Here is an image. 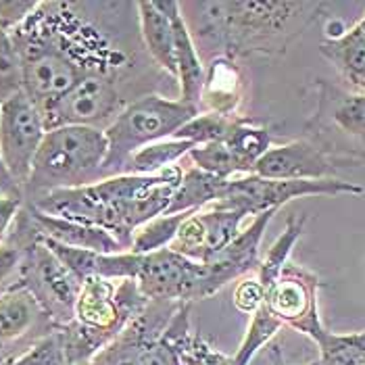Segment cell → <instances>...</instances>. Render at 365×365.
<instances>
[{
	"label": "cell",
	"instance_id": "cell-1",
	"mask_svg": "<svg viewBox=\"0 0 365 365\" xmlns=\"http://www.w3.org/2000/svg\"><path fill=\"white\" fill-rule=\"evenodd\" d=\"M11 36L21 56L24 92L40 111L86 76H119L128 65L125 53L115 48L73 2H40Z\"/></svg>",
	"mask_w": 365,
	"mask_h": 365
},
{
	"label": "cell",
	"instance_id": "cell-2",
	"mask_svg": "<svg viewBox=\"0 0 365 365\" xmlns=\"http://www.w3.org/2000/svg\"><path fill=\"white\" fill-rule=\"evenodd\" d=\"M184 178L180 165L157 175L119 173L98 182L63 188L29 202L36 211L78 224L103 227L125 249H132L136 230L168 211Z\"/></svg>",
	"mask_w": 365,
	"mask_h": 365
},
{
	"label": "cell",
	"instance_id": "cell-3",
	"mask_svg": "<svg viewBox=\"0 0 365 365\" xmlns=\"http://www.w3.org/2000/svg\"><path fill=\"white\" fill-rule=\"evenodd\" d=\"M322 2H188L184 21L198 53L202 46L215 56H249L282 53L322 13Z\"/></svg>",
	"mask_w": 365,
	"mask_h": 365
},
{
	"label": "cell",
	"instance_id": "cell-4",
	"mask_svg": "<svg viewBox=\"0 0 365 365\" xmlns=\"http://www.w3.org/2000/svg\"><path fill=\"white\" fill-rule=\"evenodd\" d=\"M136 280L86 278L76 301L73 322L56 332L65 342L67 364L82 365L103 351L148 307Z\"/></svg>",
	"mask_w": 365,
	"mask_h": 365
},
{
	"label": "cell",
	"instance_id": "cell-5",
	"mask_svg": "<svg viewBox=\"0 0 365 365\" xmlns=\"http://www.w3.org/2000/svg\"><path fill=\"white\" fill-rule=\"evenodd\" d=\"M107 138L103 130L63 125L46 132L34 159L24 197L36 200L63 188H78L103 180Z\"/></svg>",
	"mask_w": 365,
	"mask_h": 365
},
{
	"label": "cell",
	"instance_id": "cell-6",
	"mask_svg": "<svg viewBox=\"0 0 365 365\" xmlns=\"http://www.w3.org/2000/svg\"><path fill=\"white\" fill-rule=\"evenodd\" d=\"M198 109L178 101H169L159 94H146L128 103L125 109L105 130L107 159L103 165V178L119 175L125 171L128 161L150 144L173 138Z\"/></svg>",
	"mask_w": 365,
	"mask_h": 365
},
{
	"label": "cell",
	"instance_id": "cell-7",
	"mask_svg": "<svg viewBox=\"0 0 365 365\" xmlns=\"http://www.w3.org/2000/svg\"><path fill=\"white\" fill-rule=\"evenodd\" d=\"M338 195H365L364 186L338 178L328 180H267L257 173L238 175L227 182L224 197L213 209L236 211L245 217L278 211L282 205L303 197H338Z\"/></svg>",
	"mask_w": 365,
	"mask_h": 365
},
{
	"label": "cell",
	"instance_id": "cell-8",
	"mask_svg": "<svg viewBox=\"0 0 365 365\" xmlns=\"http://www.w3.org/2000/svg\"><path fill=\"white\" fill-rule=\"evenodd\" d=\"M17 278L38 299L53 330H61L73 322V309L82 280L56 257L42 234L24 245V257Z\"/></svg>",
	"mask_w": 365,
	"mask_h": 365
},
{
	"label": "cell",
	"instance_id": "cell-9",
	"mask_svg": "<svg viewBox=\"0 0 365 365\" xmlns=\"http://www.w3.org/2000/svg\"><path fill=\"white\" fill-rule=\"evenodd\" d=\"M117 80L119 76L115 73H90L82 78L69 92L42 109L46 130L84 125L105 132L128 105Z\"/></svg>",
	"mask_w": 365,
	"mask_h": 365
},
{
	"label": "cell",
	"instance_id": "cell-10",
	"mask_svg": "<svg viewBox=\"0 0 365 365\" xmlns=\"http://www.w3.org/2000/svg\"><path fill=\"white\" fill-rule=\"evenodd\" d=\"M46 132L44 115L26 92L13 96L0 107V157L24 192Z\"/></svg>",
	"mask_w": 365,
	"mask_h": 365
},
{
	"label": "cell",
	"instance_id": "cell-11",
	"mask_svg": "<svg viewBox=\"0 0 365 365\" xmlns=\"http://www.w3.org/2000/svg\"><path fill=\"white\" fill-rule=\"evenodd\" d=\"M319 286L322 280L313 272L288 263L282 269L280 278L265 290L263 305L280 319L282 326H290L292 330L315 340L326 330L317 309Z\"/></svg>",
	"mask_w": 365,
	"mask_h": 365
},
{
	"label": "cell",
	"instance_id": "cell-12",
	"mask_svg": "<svg viewBox=\"0 0 365 365\" xmlns=\"http://www.w3.org/2000/svg\"><path fill=\"white\" fill-rule=\"evenodd\" d=\"M202 278V263L186 259L184 255L163 249L142 255L136 282L148 301L184 303L198 301V286Z\"/></svg>",
	"mask_w": 365,
	"mask_h": 365
},
{
	"label": "cell",
	"instance_id": "cell-13",
	"mask_svg": "<svg viewBox=\"0 0 365 365\" xmlns=\"http://www.w3.org/2000/svg\"><path fill=\"white\" fill-rule=\"evenodd\" d=\"M278 211H265L253 217V224L240 234L217 255L202 263V278L198 286V301L213 297L225 284L238 280L247 274H255L259 267V247L269 222Z\"/></svg>",
	"mask_w": 365,
	"mask_h": 365
},
{
	"label": "cell",
	"instance_id": "cell-14",
	"mask_svg": "<svg viewBox=\"0 0 365 365\" xmlns=\"http://www.w3.org/2000/svg\"><path fill=\"white\" fill-rule=\"evenodd\" d=\"M346 161L309 140H297L269 148L255 165V173L267 180H328Z\"/></svg>",
	"mask_w": 365,
	"mask_h": 365
},
{
	"label": "cell",
	"instance_id": "cell-15",
	"mask_svg": "<svg viewBox=\"0 0 365 365\" xmlns=\"http://www.w3.org/2000/svg\"><path fill=\"white\" fill-rule=\"evenodd\" d=\"M245 96V78L230 56H215L207 63L205 84L198 98V113L238 117Z\"/></svg>",
	"mask_w": 365,
	"mask_h": 365
},
{
	"label": "cell",
	"instance_id": "cell-16",
	"mask_svg": "<svg viewBox=\"0 0 365 365\" xmlns=\"http://www.w3.org/2000/svg\"><path fill=\"white\" fill-rule=\"evenodd\" d=\"M40 326H51L38 299L21 282L0 290V349L19 342Z\"/></svg>",
	"mask_w": 365,
	"mask_h": 365
},
{
	"label": "cell",
	"instance_id": "cell-17",
	"mask_svg": "<svg viewBox=\"0 0 365 365\" xmlns=\"http://www.w3.org/2000/svg\"><path fill=\"white\" fill-rule=\"evenodd\" d=\"M28 211L36 227H38V232L44 238L55 240V242L63 245V247H71V249H82V251H92V253L103 255L125 253V249L103 227L69 222V220L55 217V215H46L42 211H36L34 207H28Z\"/></svg>",
	"mask_w": 365,
	"mask_h": 365
},
{
	"label": "cell",
	"instance_id": "cell-18",
	"mask_svg": "<svg viewBox=\"0 0 365 365\" xmlns=\"http://www.w3.org/2000/svg\"><path fill=\"white\" fill-rule=\"evenodd\" d=\"M140 38L150 58L171 78H175V29L171 17V0L138 2Z\"/></svg>",
	"mask_w": 365,
	"mask_h": 365
},
{
	"label": "cell",
	"instance_id": "cell-19",
	"mask_svg": "<svg viewBox=\"0 0 365 365\" xmlns=\"http://www.w3.org/2000/svg\"><path fill=\"white\" fill-rule=\"evenodd\" d=\"M171 17L175 29V80L180 86V101L198 109L207 65L202 63V56L192 40L188 24L184 21L180 2L171 0Z\"/></svg>",
	"mask_w": 365,
	"mask_h": 365
},
{
	"label": "cell",
	"instance_id": "cell-20",
	"mask_svg": "<svg viewBox=\"0 0 365 365\" xmlns=\"http://www.w3.org/2000/svg\"><path fill=\"white\" fill-rule=\"evenodd\" d=\"M319 53L334 65L346 84L357 90V94H365V13L353 28L344 29L338 38L324 40Z\"/></svg>",
	"mask_w": 365,
	"mask_h": 365
},
{
	"label": "cell",
	"instance_id": "cell-21",
	"mask_svg": "<svg viewBox=\"0 0 365 365\" xmlns=\"http://www.w3.org/2000/svg\"><path fill=\"white\" fill-rule=\"evenodd\" d=\"M188 309L190 305H178L163 332V336L173 344L182 365H234V359L225 357L224 353L211 346L200 334L190 330Z\"/></svg>",
	"mask_w": 365,
	"mask_h": 365
},
{
	"label": "cell",
	"instance_id": "cell-22",
	"mask_svg": "<svg viewBox=\"0 0 365 365\" xmlns=\"http://www.w3.org/2000/svg\"><path fill=\"white\" fill-rule=\"evenodd\" d=\"M227 182L224 178L205 173L197 168H190L184 171V178L173 192L168 211L163 215H175V213H186V211H200L205 205H215L224 197Z\"/></svg>",
	"mask_w": 365,
	"mask_h": 365
},
{
	"label": "cell",
	"instance_id": "cell-23",
	"mask_svg": "<svg viewBox=\"0 0 365 365\" xmlns=\"http://www.w3.org/2000/svg\"><path fill=\"white\" fill-rule=\"evenodd\" d=\"M195 144L182 138H168L159 140L146 148L138 150L125 165L123 173L134 175H157L169 168H175L182 157H188Z\"/></svg>",
	"mask_w": 365,
	"mask_h": 365
},
{
	"label": "cell",
	"instance_id": "cell-24",
	"mask_svg": "<svg viewBox=\"0 0 365 365\" xmlns=\"http://www.w3.org/2000/svg\"><path fill=\"white\" fill-rule=\"evenodd\" d=\"M227 148L236 155V159L245 165L249 173H255L257 161L272 148V136L267 128L255 125L251 121L238 117L234 128L224 140Z\"/></svg>",
	"mask_w": 365,
	"mask_h": 365
},
{
	"label": "cell",
	"instance_id": "cell-25",
	"mask_svg": "<svg viewBox=\"0 0 365 365\" xmlns=\"http://www.w3.org/2000/svg\"><path fill=\"white\" fill-rule=\"evenodd\" d=\"M303 230H305V217H297V215L290 217L286 227H284V232L272 245L269 253L259 261V267H257L255 276L259 278L265 290L280 278L282 269L290 263L288 261L290 253H292L294 245L299 242V238L303 236Z\"/></svg>",
	"mask_w": 365,
	"mask_h": 365
},
{
	"label": "cell",
	"instance_id": "cell-26",
	"mask_svg": "<svg viewBox=\"0 0 365 365\" xmlns=\"http://www.w3.org/2000/svg\"><path fill=\"white\" fill-rule=\"evenodd\" d=\"M198 222L202 227V242H205V261H209L213 255H217L225 249L238 234L240 224L245 215L236 211H224V209H209V211H198Z\"/></svg>",
	"mask_w": 365,
	"mask_h": 365
},
{
	"label": "cell",
	"instance_id": "cell-27",
	"mask_svg": "<svg viewBox=\"0 0 365 365\" xmlns=\"http://www.w3.org/2000/svg\"><path fill=\"white\" fill-rule=\"evenodd\" d=\"M313 342L319 346L322 365H365V330L351 334L324 330Z\"/></svg>",
	"mask_w": 365,
	"mask_h": 365
},
{
	"label": "cell",
	"instance_id": "cell-28",
	"mask_svg": "<svg viewBox=\"0 0 365 365\" xmlns=\"http://www.w3.org/2000/svg\"><path fill=\"white\" fill-rule=\"evenodd\" d=\"M192 213H197V211H186V213H175V215H159V217L150 220L148 224H144L136 230L130 251L136 255H150L169 249V245L178 236L182 224Z\"/></svg>",
	"mask_w": 365,
	"mask_h": 365
},
{
	"label": "cell",
	"instance_id": "cell-29",
	"mask_svg": "<svg viewBox=\"0 0 365 365\" xmlns=\"http://www.w3.org/2000/svg\"><path fill=\"white\" fill-rule=\"evenodd\" d=\"M282 328V322L267 309L265 305H261L259 309L251 315V324L247 328V334L242 338L236 355L232 357L234 365H249L253 361V357L278 334Z\"/></svg>",
	"mask_w": 365,
	"mask_h": 365
},
{
	"label": "cell",
	"instance_id": "cell-30",
	"mask_svg": "<svg viewBox=\"0 0 365 365\" xmlns=\"http://www.w3.org/2000/svg\"><path fill=\"white\" fill-rule=\"evenodd\" d=\"M188 157L197 169L211 173V175H217V178H224V180L249 175V171L236 159V155L227 148L225 142H211V144L195 146Z\"/></svg>",
	"mask_w": 365,
	"mask_h": 365
},
{
	"label": "cell",
	"instance_id": "cell-31",
	"mask_svg": "<svg viewBox=\"0 0 365 365\" xmlns=\"http://www.w3.org/2000/svg\"><path fill=\"white\" fill-rule=\"evenodd\" d=\"M21 92H24L21 56L13 42V36L0 28V107Z\"/></svg>",
	"mask_w": 365,
	"mask_h": 365
},
{
	"label": "cell",
	"instance_id": "cell-32",
	"mask_svg": "<svg viewBox=\"0 0 365 365\" xmlns=\"http://www.w3.org/2000/svg\"><path fill=\"white\" fill-rule=\"evenodd\" d=\"M0 365H67V353L61 332H48L38 338L17 357H0Z\"/></svg>",
	"mask_w": 365,
	"mask_h": 365
},
{
	"label": "cell",
	"instance_id": "cell-33",
	"mask_svg": "<svg viewBox=\"0 0 365 365\" xmlns=\"http://www.w3.org/2000/svg\"><path fill=\"white\" fill-rule=\"evenodd\" d=\"M240 117V115H238ZM238 117H222V115H207L198 113L195 119H190L173 138L192 142L195 146L200 144H211V142H222L234 128Z\"/></svg>",
	"mask_w": 365,
	"mask_h": 365
},
{
	"label": "cell",
	"instance_id": "cell-34",
	"mask_svg": "<svg viewBox=\"0 0 365 365\" xmlns=\"http://www.w3.org/2000/svg\"><path fill=\"white\" fill-rule=\"evenodd\" d=\"M338 128L355 138H365V94L342 96L332 109Z\"/></svg>",
	"mask_w": 365,
	"mask_h": 365
},
{
	"label": "cell",
	"instance_id": "cell-35",
	"mask_svg": "<svg viewBox=\"0 0 365 365\" xmlns=\"http://www.w3.org/2000/svg\"><path fill=\"white\" fill-rule=\"evenodd\" d=\"M134 365H182V361H180L173 344L161 334V336L150 338L142 344L136 359H134Z\"/></svg>",
	"mask_w": 365,
	"mask_h": 365
},
{
	"label": "cell",
	"instance_id": "cell-36",
	"mask_svg": "<svg viewBox=\"0 0 365 365\" xmlns=\"http://www.w3.org/2000/svg\"><path fill=\"white\" fill-rule=\"evenodd\" d=\"M38 6L40 2L31 0H0V28L13 34L28 21Z\"/></svg>",
	"mask_w": 365,
	"mask_h": 365
},
{
	"label": "cell",
	"instance_id": "cell-37",
	"mask_svg": "<svg viewBox=\"0 0 365 365\" xmlns=\"http://www.w3.org/2000/svg\"><path fill=\"white\" fill-rule=\"evenodd\" d=\"M263 303H265V288H263V284L259 282L257 276L247 278V280H242L236 286V290H234V305H236V309L253 315L255 311L259 309Z\"/></svg>",
	"mask_w": 365,
	"mask_h": 365
},
{
	"label": "cell",
	"instance_id": "cell-38",
	"mask_svg": "<svg viewBox=\"0 0 365 365\" xmlns=\"http://www.w3.org/2000/svg\"><path fill=\"white\" fill-rule=\"evenodd\" d=\"M21 257H24V249L17 242L6 238V242L0 245V288L4 286V282L19 274Z\"/></svg>",
	"mask_w": 365,
	"mask_h": 365
},
{
	"label": "cell",
	"instance_id": "cell-39",
	"mask_svg": "<svg viewBox=\"0 0 365 365\" xmlns=\"http://www.w3.org/2000/svg\"><path fill=\"white\" fill-rule=\"evenodd\" d=\"M272 359H274V365H286L284 364V359H282V351L280 346H272ZM307 365H322L319 361H313V364Z\"/></svg>",
	"mask_w": 365,
	"mask_h": 365
},
{
	"label": "cell",
	"instance_id": "cell-40",
	"mask_svg": "<svg viewBox=\"0 0 365 365\" xmlns=\"http://www.w3.org/2000/svg\"><path fill=\"white\" fill-rule=\"evenodd\" d=\"M0 195H2V192H0Z\"/></svg>",
	"mask_w": 365,
	"mask_h": 365
},
{
	"label": "cell",
	"instance_id": "cell-41",
	"mask_svg": "<svg viewBox=\"0 0 365 365\" xmlns=\"http://www.w3.org/2000/svg\"><path fill=\"white\" fill-rule=\"evenodd\" d=\"M67 365H69V364H67Z\"/></svg>",
	"mask_w": 365,
	"mask_h": 365
}]
</instances>
